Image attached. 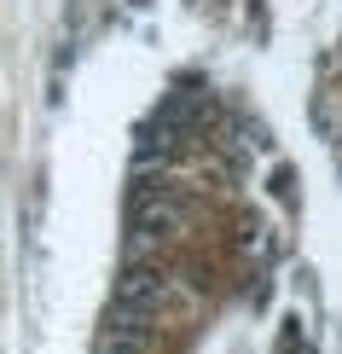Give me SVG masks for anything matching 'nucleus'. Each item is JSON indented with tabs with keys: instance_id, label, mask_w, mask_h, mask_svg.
I'll use <instances>...</instances> for the list:
<instances>
[{
	"instance_id": "obj_1",
	"label": "nucleus",
	"mask_w": 342,
	"mask_h": 354,
	"mask_svg": "<svg viewBox=\"0 0 342 354\" xmlns=\"http://www.w3.org/2000/svg\"><path fill=\"white\" fill-rule=\"evenodd\" d=\"M162 297H169V273H162L157 261H140V256H133L128 268H122V279H116V302H111V308L140 314V319H157Z\"/></svg>"
}]
</instances>
